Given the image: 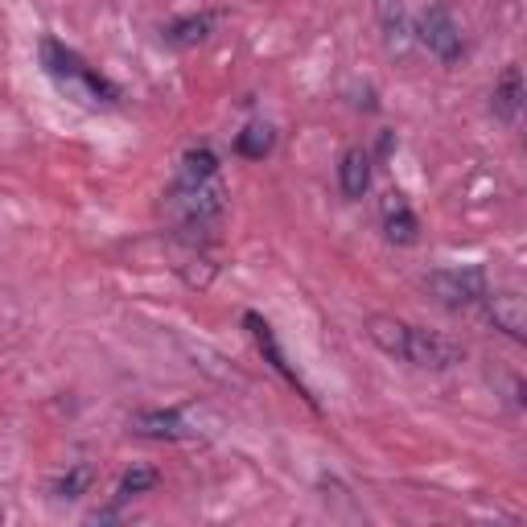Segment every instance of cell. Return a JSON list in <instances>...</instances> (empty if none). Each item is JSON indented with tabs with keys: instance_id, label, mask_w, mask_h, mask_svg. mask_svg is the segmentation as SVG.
<instances>
[{
	"instance_id": "5b68a950",
	"label": "cell",
	"mask_w": 527,
	"mask_h": 527,
	"mask_svg": "<svg viewBox=\"0 0 527 527\" xmlns=\"http://www.w3.org/2000/svg\"><path fill=\"white\" fill-rule=\"evenodd\" d=\"M243 326L252 330V338H256V346H260V355L268 359V367H272V371H276L280 379H285L289 388H293V392H297V396H301V400H305L309 408H318V400H313V392H309V383H305V379L297 375V367H293V363L285 359V350H280V342H276L272 326H268V322L260 318V313H252V309L243 313Z\"/></svg>"
},
{
	"instance_id": "4fadbf2b",
	"label": "cell",
	"mask_w": 527,
	"mask_h": 527,
	"mask_svg": "<svg viewBox=\"0 0 527 527\" xmlns=\"http://www.w3.org/2000/svg\"><path fill=\"white\" fill-rule=\"evenodd\" d=\"M276 149V132L272 124H248L239 136H235V153L248 157V161H264L268 153Z\"/></svg>"
},
{
	"instance_id": "9a60e30c",
	"label": "cell",
	"mask_w": 527,
	"mask_h": 527,
	"mask_svg": "<svg viewBox=\"0 0 527 527\" xmlns=\"http://www.w3.org/2000/svg\"><path fill=\"white\" fill-rule=\"evenodd\" d=\"M91 486H95V470H91V466H70V470L54 482V499L75 503V499L91 495Z\"/></svg>"
},
{
	"instance_id": "ba28073f",
	"label": "cell",
	"mask_w": 527,
	"mask_h": 527,
	"mask_svg": "<svg viewBox=\"0 0 527 527\" xmlns=\"http://www.w3.org/2000/svg\"><path fill=\"white\" fill-rule=\"evenodd\" d=\"M486 318L495 322V330H503L511 342L527 338V305L519 293H486Z\"/></svg>"
},
{
	"instance_id": "277c9868",
	"label": "cell",
	"mask_w": 527,
	"mask_h": 527,
	"mask_svg": "<svg viewBox=\"0 0 527 527\" xmlns=\"http://www.w3.org/2000/svg\"><path fill=\"white\" fill-rule=\"evenodd\" d=\"M466 359V350L437 334V330H420V326H408V346H404V363L412 367H425V371H449Z\"/></svg>"
},
{
	"instance_id": "2e32d148",
	"label": "cell",
	"mask_w": 527,
	"mask_h": 527,
	"mask_svg": "<svg viewBox=\"0 0 527 527\" xmlns=\"http://www.w3.org/2000/svg\"><path fill=\"white\" fill-rule=\"evenodd\" d=\"M182 178H198V182H206V178H219V153L215 149H186V157H182Z\"/></svg>"
},
{
	"instance_id": "8fae6325",
	"label": "cell",
	"mask_w": 527,
	"mask_h": 527,
	"mask_svg": "<svg viewBox=\"0 0 527 527\" xmlns=\"http://www.w3.org/2000/svg\"><path fill=\"white\" fill-rule=\"evenodd\" d=\"M363 330H367V338H371V342L383 350V355L404 363V346H408V322L392 318V313H371Z\"/></svg>"
},
{
	"instance_id": "ac0fdd59",
	"label": "cell",
	"mask_w": 527,
	"mask_h": 527,
	"mask_svg": "<svg viewBox=\"0 0 527 527\" xmlns=\"http://www.w3.org/2000/svg\"><path fill=\"white\" fill-rule=\"evenodd\" d=\"M182 276H186V285H190V289H206L210 280H215V264H210L206 256H194L190 268H186Z\"/></svg>"
},
{
	"instance_id": "e0dca14e",
	"label": "cell",
	"mask_w": 527,
	"mask_h": 527,
	"mask_svg": "<svg viewBox=\"0 0 527 527\" xmlns=\"http://www.w3.org/2000/svg\"><path fill=\"white\" fill-rule=\"evenodd\" d=\"M157 482H161V474H157L153 466H132V470L120 478V486H116V499L149 495V490H157Z\"/></svg>"
},
{
	"instance_id": "9c48e42d",
	"label": "cell",
	"mask_w": 527,
	"mask_h": 527,
	"mask_svg": "<svg viewBox=\"0 0 527 527\" xmlns=\"http://www.w3.org/2000/svg\"><path fill=\"white\" fill-rule=\"evenodd\" d=\"M210 33H215V13H186V17H173L161 29V38L173 50H190V46H202Z\"/></svg>"
},
{
	"instance_id": "30bf717a",
	"label": "cell",
	"mask_w": 527,
	"mask_h": 527,
	"mask_svg": "<svg viewBox=\"0 0 527 527\" xmlns=\"http://www.w3.org/2000/svg\"><path fill=\"white\" fill-rule=\"evenodd\" d=\"M490 112H495V120H503V124H519V112H523V75H519V66L503 70V79L495 83V91H490Z\"/></svg>"
},
{
	"instance_id": "8992f818",
	"label": "cell",
	"mask_w": 527,
	"mask_h": 527,
	"mask_svg": "<svg viewBox=\"0 0 527 527\" xmlns=\"http://www.w3.org/2000/svg\"><path fill=\"white\" fill-rule=\"evenodd\" d=\"M128 425H132L136 437H149V441H186V437H194L190 420L178 408H140V412H132Z\"/></svg>"
},
{
	"instance_id": "3957f363",
	"label": "cell",
	"mask_w": 527,
	"mask_h": 527,
	"mask_svg": "<svg viewBox=\"0 0 527 527\" xmlns=\"http://www.w3.org/2000/svg\"><path fill=\"white\" fill-rule=\"evenodd\" d=\"M416 38L429 54H437L441 62H458L466 42H462V25L453 21V13L445 5H429L416 21Z\"/></svg>"
},
{
	"instance_id": "52a82bcc",
	"label": "cell",
	"mask_w": 527,
	"mask_h": 527,
	"mask_svg": "<svg viewBox=\"0 0 527 527\" xmlns=\"http://www.w3.org/2000/svg\"><path fill=\"white\" fill-rule=\"evenodd\" d=\"M379 215H383V235H388V243H396V248H412V243L420 239V219L412 215L404 194H396V190L383 194Z\"/></svg>"
},
{
	"instance_id": "7a4b0ae2",
	"label": "cell",
	"mask_w": 527,
	"mask_h": 527,
	"mask_svg": "<svg viewBox=\"0 0 527 527\" xmlns=\"http://www.w3.org/2000/svg\"><path fill=\"white\" fill-rule=\"evenodd\" d=\"M42 66H46V75L50 79H58V83H83L91 95H108V103L112 99H120V91L108 83V79H99V75H91L87 70V62L75 54V50H66L62 42H54V38H46L42 42Z\"/></svg>"
},
{
	"instance_id": "6da1fadb",
	"label": "cell",
	"mask_w": 527,
	"mask_h": 527,
	"mask_svg": "<svg viewBox=\"0 0 527 527\" xmlns=\"http://www.w3.org/2000/svg\"><path fill=\"white\" fill-rule=\"evenodd\" d=\"M425 293L445 309H474L486 301L490 280L482 268H437L425 276Z\"/></svg>"
},
{
	"instance_id": "7c38bea8",
	"label": "cell",
	"mask_w": 527,
	"mask_h": 527,
	"mask_svg": "<svg viewBox=\"0 0 527 527\" xmlns=\"http://www.w3.org/2000/svg\"><path fill=\"white\" fill-rule=\"evenodd\" d=\"M338 186L350 202H359L371 190V157L363 149H346L338 161Z\"/></svg>"
},
{
	"instance_id": "5bb4252c",
	"label": "cell",
	"mask_w": 527,
	"mask_h": 527,
	"mask_svg": "<svg viewBox=\"0 0 527 527\" xmlns=\"http://www.w3.org/2000/svg\"><path fill=\"white\" fill-rule=\"evenodd\" d=\"M379 25H383V42H388V50H404L408 21H404L400 0H379Z\"/></svg>"
}]
</instances>
